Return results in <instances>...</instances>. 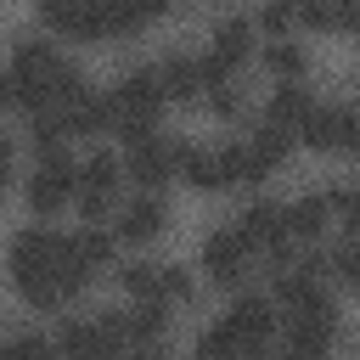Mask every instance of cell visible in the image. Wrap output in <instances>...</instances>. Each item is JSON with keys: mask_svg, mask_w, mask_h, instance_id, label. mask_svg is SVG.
Returning <instances> with one entry per match:
<instances>
[{"mask_svg": "<svg viewBox=\"0 0 360 360\" xmlns=\"http://www.w3.org/2000/svg\"><path fill=\"white\" fill-rule=\"evenodd\" d=\"M6 73H11V84H17V107H45V101H62L68 90H79V84H90L84 79V68L51 39V34H17L11 39V62H6Z\"/></svg>", "mask_w": 360, "mask_h": 360, "instance_id": "7a4b0ae2", "label": "cell"}, {"mask_svg": "<svg viewBox=\"0 0 360 360\" xmlns=\"http://www.w3.org/2000/svg\"><path fill=\"white\" fill-rule=\"evenodd\" d=\"M163 107H169V101H163V84H158V68H152V62H135V68H124V73H118V79L101 90L107 135H118V141L158 129Z\"/></svg>", "mask_w": 360, "mask_h": 360, "instance_id": "277c9868", "label": "cell"}, {"mask_svg": "<svg viewBox=\"0 0 360 360\" xmlns=\"http://www.w3.org/2000/svg\"><path fill=\"white\" fill-rule=\"evenodd\" d=\"M73 253H79V264H84L90 281L107 276V270H118V242H112L107 225H84V231H73Z\"/></svg>", "mask_w": 360, "mask_h": 360, "instance_id": "d6986e66", "label": "cell"}, {"mask_svg": "<svg viewBox=\"0 0 360 360\" xmlns=\"http://www.w3.org/2000/svg\"><path fill=\"white\" fill-rule=\"evenodd\" d=\"M236 236L253 248V259L259 264H270V270H281V264H292L298 259V248H292V231H287V202L281 197H248L242 208H236Z\"/></svg>", "mask_w": 360, "mask_h": 360, "instance_id": "52a82bcc", "label": "cell"}, {"mask_svg": "<svg viewBox=\"0 0 360 360\" xmlns=\"http://www.w3.org/2000/svg\"><path fill=\"white\" fill-rule=\"evenodd\" d=\"M73 180H79V158L68 146H51V152H34L28 163V180H22V197H28V214L34 219H51L73 202Z\"/></svg>", "mask_w": 360, "mask_h": 360, "instance_id": "30bf717a", "label": "cell"}, {"mask_svg": "<svg viewBox=\"0 0 360 360\" xmlns=\"http://www.w3.org/2000/svg\"><path fill=\"white\" fill-rule=\"evenodd\" d=\"M6 281L39 315L68 309L90 287V276H84V264L73 253V231H51V225H22L6 242Z\"/></svg>", "mask_w": 360, "mask_h": 360, "instance_id": "6da1fadb", "label": "cell"}, {"mask_svg": "<svg viewBox=\"0 0 360 360\" xmlns=\"http://www.w3.org/2000/svg\"><path fill=\"white\" fill-rule=\"evenodd\" d=\"M354 0H304V6H292V22L298 28H315V34H343V28H354Z\"/></svg>", "mask_w": 360, "mask_h": 360, "instance_id": "ffe728a7", "label": "cell"}, {"mask_svg": "<svg viewBox=\"0 0 360 360\" xmlns=\"http://www.w3.org/2000/svg\"><path fill=\"white\" fill-rule=\"evenodd\" d=\"M158 17H163L158 0H45L39 6V22L68 39H124Z\"/></svg>", "mask_w": 360, "mask_h": 360, "instance_id": "3957f363", "label": "cell"}, {"mask_svg": "<svg viewBox=\"0 0 360 360\" xmlns=\"http://www.w3.org/2000/svg\"><path fill=\"white\" fill-rule=\"evenodd\" d=\"M202 101H208V112H214L219 124H242V118H248V90H242L236 79H225V84H214V90H208Z\"/></svg>", "mask_w": 360, "mask_h": 360, "instance_id": "d4e9b609", "label": "cell"}, {"mask_svg": "<svg viewBox=\"0 0 360 360\" xmlns=\"http://www.w3.org/2000/svg\"><path fill=\"white\" fill-rule=\"evenodd\" d=\"M6 186H11V174H0V191H6Z\"/></svg>", "mask_w": 360, "mask_h": 360, "instance_id": "f546056e", "label": "cell"}, {"mask_svg": "<svg viewBox=\"0 0 360 360\" xmlns=\"http://www.w3.org/2000/svg\"><path fill=\"white\" fill-rule=\"evenodd\" d=\"M343 349V321H281L270 360H338Z\"/></svg>", "mask_w": 360, "mask_h": 360, "instance_id": "2e32d148", "label": "cell"}, {"mask_svg": "<svg viewBox=\"0 0 360 360\" xmlns=\"http://www.w3.org/2000/svg\"><path fill=\"white\" fill-rule=\"evenodd\" d=\"M124 202V169L112 146H90L79 158V180H73V208L84 225H107L112 208Z\"/></svg>", "mask_w": 360, "mask_h": 360, "instance_id": "ba28073f", "label": "cell"}, {"mask_svg": "<svg viewBox=\"0 0 360 360\" xmlns=\"http://www.w3.org/2000/svg\"><path fill=\"white\" fill-rule=\"evenodd\" d=\"M0 174H17V129L0 124Z\"/></svg>", "mask_w": 360, "mask_h": 360, "instance_id": "4316f807", "label": "cell"}, {"mask_svg": "<svg viewBox=\"0 0 360 360\" xmlns=\"http://www.w3.org/2000/svg\"><path fill=\"white\" fill-rule=\"evenodd\" d=\"M197 304V276L180 270V264H163V281H158V309L174 315V309H191Z\"/></svg>", "mask_w": 360, "mask_h": 360, "instance_id": "603a6c76", "label": "cell"}, {"mask_svg": "<svg viewBox=\"0 0 360 360\" xmlns=\"http://www.w3.org/2000/svg\"><path fill=\"white\" fill-rule=\"evenodd\" d=\"M197 270H202V281L208 287H231V292H242L253 276H259V259H253V248L236 236V225L225 219V225H214L208 236H202V248H197Z\"/></svg>", "mask_w": 360, "mask_h": 360, "instance_id": "8fae6325", "label": "cell"}, {"mask_svg": "<svg viewBox=\"0 0 360 360\" xmlns=\"http://www.w3.org/2000/svg\"><path fill=\"white\" fill-rule=\"evenodd\" d=\"M158 281H163V264L158 259H129L118 264V287L129 304H158Z\"/></svg>", "mask_w": 360, "mask_h": 360, "instance_id": "7402d4cb", "label": "cell"}, {"mask_svg": "<svg viewBox=\"0 0 360 360\" xmlns=\"http://www.w3.org/2000/svg\"><path fill=\"white\" fill-rule=\"evenodd\" d=\"M298 141H304V146H315V152H326V158H349V152H354V141H360L354 101H349V96H321V101H315V112L304 118Z\"/></svg>", "mask_w": 360, "mask_h": 360, "instance_id": "4fadbf2b", "label": "cell"}, {"mask_svg": "<svg viewBox=\"0 0 360 360\" xmlns=\"http://www.w3.org/2000/svg\"><path fill=\"white\" fill-rule=\"evenodd\" d=\"M6 107H17V84H11V73L0 68V112H6Z\"/></svg>", "mask_w": 360, "mask_h": 360, "instance_id": "83f0119b", "label": "cell"}, {"mask_svg": "<svg viewBox=\"0 0 360 360\" xmlns=\"http://www.w3.org/2000/svg\"><path fill=\"white\" fill-rule=\"evenodd\" d=\"M180 135L169 129H146V135H129L124 152H118V169L124 180H135V191H163L174 174H180Z\"/></svg>", "mask_w": 360, "mask_h": 360, "instance_id": "9c48e42d", "label": "cell"}, {"mask_svg": "<svg viewBox=\"0 0 360 360\" xmlns=\"http://www.w3.org/2000/svg\"><path fill=\"white\" fill-rule=\"evenodd\" d=\"M191 191H242V186H264L242 135H225V141H186L180 146V174Z\"/></svg>", "mask_w": 360, "mask_h": 360, "instance_id": "5b68a950", "label": "cell"}, {"mask_svg": "<svg viewBox=\"0 0 360 360\" xmlns=\"http://www.w3.org/2000/svg\"><path fill=\"white\" fill-rule=\"evenodd\" d=\"M219 326L231 332V343L248 354V360H259V354H270V343H276V304H270V292H253V287H242L231 304H225V315H219Z\"/></svg>", "mask_w": 360, "mask_h": 360, "instance_id": "7c38bea8", "label": "cell"}, {"mask_svg": "<svg viewBox=\"0 0 360 360\" xmlns=\"http://www.w3.org/2000/svg\"><path fill=\"white\" fill-rule=\"evenodd\" d=\"M0 360H56V349L39 326H17V332L0 338Z\"/></svg>", "mask_w": 360, "mask_h": 360, "instance_id": "cb8c5ba5", "label": "cell"}, {"mask_svg": "<svg viewBox=\"0 0 360 360\" xmlns=\"http://www.w3.org/2000/svg\"><path fill=\"white\" fill-rule=\"evenodd\" d=\"M253 51H259V34H253V17H248V11H225V17H214L208 45H202V62H208L214 84L236 79V68H242Z\"/></svg>", "mask_w": 360, "mask_h": 360, "instance_id": "5bb4252c", "label": "cell"}, {"mask_svg": "<svg viewBox=\"0 0 360 360\" xmlns=\"http://www.w3.org/2000/svg\"><path fill=\"white\" fill-rule=\"evenodd\" d=\"M129 360H174L169 349H141V354H129Z\"/></svg>", "mask_w": 360, "mask_h": 360, "instance_id": "f1b7e54d", "label": "cell"}, {"mask_svg": "<svg viewBox=\"0 0 360 360\" xmlns=\"http://www.w3.org/2000/svg\"><path fill=\"white\" fill-rule=\"evenodd\" d=\"M152 68H158L163 101H202V96L214 90V73H208V62H202L197 45H169Z\"/></svg>", "mask_w": 360, "mask_h": 360, "instance_id": "e0dca14e", "label": "cell"}, {"mask_svg": "<svg viewBox=\"0 0 360 360\" xmlns=\"http://www.w3.org/2000/svg\"><path fill=\"white\" fill-rule=\"evenodd\" d=\"M191 360H248V354L231 343V332H225L219 321H208V326L191 338Z\"/></svg>", "mask_w": 360, "mask_h": 360, "instance_id": "484cf974", "label": "cell"}, {"mask_svg": "<svg viewBox=\"0 0 360 360\" xmlns=\"http://www.w3.org/2000/svg\"><path fill=\"white\" fill-rule=\"evenodd\" d=\"M51 349H56V360H124L129 354L118 309H73V315H62L56 332H51Z\"/></svg>", "mask_w": 360, "mask_h": 360, "instance_id": "8992f818", "label": "cell"}, {"mask_svg": "<svg viewBox=\"0 0 360 360\" xmlns=\"http://www.w3.org/2000/svg\"><path fill=\"white\" fill-rule=\"evenodd\" d=\"M315 90H309V79H287V84H270V96H264V107H259V124H270V129H281V135H292L298 141V129H304V118L315 112Z\"/></svg>", "mask_w": 360, "mask_h": 360, "instance_id": "ac0fdd59", "label": "cell"}, {"mask_svg": "<svg viewBox=\"0 0 360 360\" xmlns=\"http://www.w3.org/2000/svg\"><path fill=\"white\" fill-rule=\"evenodd\" d=\"M112 242L118 248H146L169 231V197L163 191H129L118 208H112Z\"/></svg>", "mask_w": 360, "mask_h": 360, "instance_id": "9a60e30c", "label": "cell"}, {"mask_svg": "<svg viewBox=\"0 0 360 360\" xmlns=\"http://www.w3.org/2000/svg\"><path fill=\"white\" fill-rule=\"evenodd\" d=\"M259 56H264V68H270L276 84L309 73V45H298V34H292V39H259Z\"/></svg>", "mask_w": 360, "mask_h": 360, "instance_id": "44dd1931", "label": "cell"}]
</instances>
